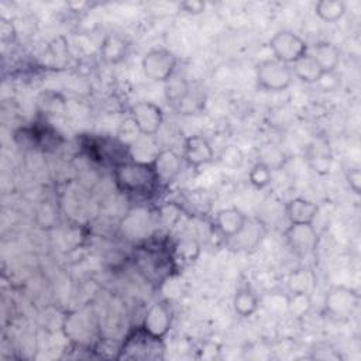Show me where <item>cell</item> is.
<instances>
[{"label":"cell","mask_w":361,"mask_h":361,"mask_svg":"<svg viewBox=\"0 0 361 361\" xmlns=\"http://www.w3.org/2000/svg\"><path fill=\"white\" fill-rule=\"evenodd\" d=\"M130 118L141 135L152 137L164 123L162 109L152 102H138L130 107Z\"/></svg>","instance_id":"obj_8"},{"label":"cell","mask_w":361,"mask_h":361,"mask_svg":"<svg viewBox=\"0 0 361 361\" xmlns=\"http://www.w3.org/2000/svg\"><path fill=\"white\" fill-rule=\"evenodd\" d=\"M258 306L259 299L250 286H241L237 289L233 299V307L238 316L250 317L257 312Z\"/></svg>","instance_id":"obj_19"},{"label":"cell","mask_w":361,"mask_h":361,"mask_svg":"<svg viewBox=\"0 0 361 361\" xmlns=\"http://www.w3.org/2000/svg\"><path fill=\"white\" fill-rule=\"evenodd\" d=\"M128 52V44L127 41L117 35V34H109L104 37L102 45H100V55L107 63H118L121 62Z\"/></svg>","instance_id":"obj_17"},{"label":"cell","mask_w":361,"mask_h":361,"mask_svg":"<svg viewBox=\"0 0 361 361\" xmlns=\"http://www.w3.org/2000/svg\"><path fill=\"white\" fill-rule=\"evenodd\" d=\"M314 13L326 23H336L347 13V3L344 0H319L314 4Z\"/></svg>","instance_id":"obj_20"},{"label":"cell","mask_w":361,"mask_h":361,"mask_svg":"<svg viewBox=\"0 0 361 361\" xmlns=\"http://www.w3.org/2000/svg\"><path fill=\"white\" fill-rule=\"evenodd\" d=\"M314 283V275L309 269H296L289 275L288 286L290 292L309 293Z\"/></svg>","instance_id":"obj_22"},{"label":"cell","mask_w":361,"mask_h":361,"mask_svg":"<svg viewBox=\"0 0 361 361\" xmlns=\"http://www.w3.org/2000/svg\"><path fill=\"white\" fill-rule=\"evenodd\" d=\"M283 237L290 251L299 257L312 254L319 244V234L313 224H290Z\"/></svg>","instance_id":"obj_9"},{"label":"cell","mask_w":361,"mask_h":361,"mask_svg":"<svg viewBox=\"0 0 361 361\" xmlns=\"http://www.w3.org/2000/svg\"><path fill=\"white\" fill-rule=\"evenodd\" d=\"M269 49L272 51L276 61H281L286 65H292L305 55H307L309 48L302 37L298 34L282 30L275 32L269 39Z\"/></svg>","instance_id":"obj_6"},{"label":"cell","mask_w":361,"mask_h":361,"mask_svg":"<svg viewBox=\"0 0 361 361\" xmlns=\"http://www.w3.org/2000/svg\"><path fill=\"white\" fill-rule=\"evenodd\" d=\"M248 180L254 188L264 189L272 180V171L267 165L261 162H255L248 172Z\"/></svg>","instance_id":"obj_24"},{"label":"cell","mask_w":361,"mask_h":361,"mask_svg":"<svg viewBox=\"0 0 361 361\" xmlns=\"http://www.w3.org/2000/svg\"><path fill=\"white\" fill-rule=\"evenodd\" d=\"M179 8L186 14L197 16L206 10V3L202 0H186L179 3Z\"/></svg>","instance_id":"obj_27"},{"label":"cell","mask_w":361,"mask_h":361,"mask_svg":"<svg viewBox=\"0 0 361 361\" xmlns=\"http://www.w3.org/2000/svg\"><path fill=\"white\" fill-rule=\"evenodd\" d=\"M360 305V295L345 285H333L324 298L326 312L336 319H347Z\"/></svg>","instance_id":"obj_7"},{"label":"cell","mask_w":361,"mask_h":361,"mask_svg":"<svg viewBox=\"0 0 361 361\" xmlns=\"http://www.w3.org/2000/svg\"><path fill=\"white\" fill-rule=\"evenodd\" d=\"M164 350L162 338L149 334L140 326L127 334L120 345L117 360H161L164 358Z\"/></svg>","instance_id":"obj_2"},{"label":"cell","mask_w":361,"mask_h":361,"mask_svg":"<svg viewBox=\"0 0 361 361\" xmlns=\"http://www.w3.org/2000/svg\"><path fill=\"white\" fill-rule=\"evenodd\" d=\"M165 96L168 103L182 114H196L204 107V92L195 83L185 79H173L166 82Z\"/></svg>","instance_id":"obj_3"},{"label":"cell","mask_w":361,"mask_h":361,"mask_svg":"<svg viewBox=\"0 0 361 361\" xmlns=\"http://www.w3.org/2000/svg\"><path fill=\"white\" fill-rule=\"evenodd\" d=\"M214 151L212 144L202 135H189L183 141V159L195 169L213 161Z\"/></svg>","instance_id":"obj_11"},{"label":"cell","mask_w":361,"mask_h":361,"mask_svg":"<svg viewBox=\"0 0 361 361\" xmlns=\"http://www.w3.org/2000/svg\"><path fill=\"white\" fill-rule=\"evenodd\" d=\"M286 217L290 224H313L319 206L305 197H295L286 203Z\"/></svg>","instance_id":"obj_15"},{"label":"cell","mask_w":361,"mask_h":361,"mask_svg":"<svg viewBox=\"0 0 361 361\" xmlns=\"http://www.w3.org/2000/svg\"><path fill=\"white\" fill-rule=\"evenodd\" d=\"M310 295L305 292H290L288 300H286V307L290 314L300 317L306 314L310 309Z\"/></svg>","instance_id":"obj_23"},{"label":"cell","mask_w":361,"mask_h":361,"mask_svg":"<svg viewBox=\"0 0 361 361\" xmlns=\"http://www.w3.org/2000/svg\"><path fill=\"white\" fill-rule=\"evenodd\" d=\"M116 186L128 195H148L159 185L151 162L121 161L113 168Z\"/></svg>","instance_id":"obj_1"},{"label":"cell","mask_w":361,"mask_h":361,"mask_svg":"<svg viewBox=\"0 0 361 361\" xmlns=\"http://www.w3.org/2000/svg\"><path fill=\"white\" fill-rule=\"evenodd\" d=\"M293 78L300 79L305 83H319L320 79L324 76L319 65L314 62V59L307 54L290 66Z\"/></svg>","instance_id":"obj_18"},{"label":"cell","mask_w":361,"mask_h":361,"mask_svg":"<svg viewBox=\"0 0 361 361\" xmlns=\"http://www.w3.org/2000/svg\"><path fill=\"white\" fill-rule=\"evenodd\" d=\"M176 56L172 51L166 48L149 49L141 61V68L144 75L152 82L166 83L176 71Z\"/></svg>","instance_id":"obj_5"},{"label":"cell","mask_w":361,"mask_h":361,"mask_svg":"<svg viewBox=\"0 0 361 361\" xmlns=\"http://www.w3.org/2000/svg\"><path fill=\"white\" fill-rule=\"evenodd\" d=\"M247 226V216L237 207H227L217 212L214 217L216 230L226 238L237 237Z\"/></svg>","instance_id":"obj_13"},{"label":"cell","mask_w":361,"mask_h":361,"mask_svg":"<svg viewBox=\"0 0 361 361\" xmlns=\"http://www.w3.org/2000/svg\"><path fill=\"white\" fill-rule=\"evenodd\" d=\"M255 79L257 86L265 92H283L290 86L293 73L290 65H286L274 58L261 61L257 65Z\"/></svg>","instance_id":"obj_4"},{"label":"cell","mask_w":361,"mask_h":361,"mask_svg":"<svg viewBox=\"0 0 361 361\" xmlns=\"http://www.w3.org/2000/svg\"><path fill=\"white\" fill-rule=\"evenodd\" d=\"M39 106L44 113L51 116H62L65 113V102L56 93H45L39 99Z\"/></svg>","instance_id":"obj_25"},{"label":"cell","mask_w":361,"mask_h":361,"mask_svg":"<svg viewBox=\"0 0 361 361\" xmlns=\"http://www.w3.org/2000/svg\"><path fill=\"white\" fill-rule=\"evenodd\" d=\"M345 180H347L350 189L355 195H360V192H361V173H360V168L358 166H351V168L347 169Z\"/></svg>","instance_id":"obj_26"},{"label":"cell","mask_w":361,"mask_h":361,"mask_svg":"<svg viewBox=\"0 0 361 361\" xmlns=\"http://www.w3.org/2000/svg\"><path fill=\"white\" fill-rule=\"evenodd\" d=\"M307 54L314 59V62L319 65L324 75L334 73L341 58L340 49L334 44L327 41L317 42Z\"/></svg>","instance_id":"obj_16"},{"label":"cell","mask_w":361,"mask_h":361,"mask_svg":"<svg viewBox=\"0 0 361 361\" xmlns=\"http://www.w3.org/2000/svg\"><path fill=\"white\" fill-rule=\"evenodd\" d=\"M305 159L313 172L327 175L333 165V152L329 142L323 138L313 140L306 148Z\"/></svg>","instance_id":"obj_12"},{"label":"cell","mask_w":361,"mask_h":361,"mask_svg":"<svg viewBox=\"0 0 361 361\" xmlns=\"http://www.w3.org/2000/svg\"><path fill=\"white\" fill-rule=\"evenodd\" d=\"M151 164L159 183L172 182L180 172V157L172 149L158 151Z\"/></svg>","instance_id":"obj_14"},{"label":"cell","mask_w":361,"mask_h":361,"mask_svg":"<svg viewBox=\"0 0 361 361\" xmlns=\"http://www.w3.org/2000/svg\"><path fill=\"white\" fill-rule=\"evenodd\" d=\"M172 322H173L172 307L166 302H157L147 310L141 326L149 334L158 338H164L171 330Z\"/></svg>","instance_id":"obj_10"},{"label":"cell","mask_w":361,"mask_h":361,"mask_svg":"<svg viewBox=\"0 0 361 361\" xmlns=\"http://www.w3.org/2000/svg\"><path fill=\"white\" fill-rule=\"evenodd\" d=\"M286 161V157L283 151L274 142H265L258 148V161L264 165H267L271 171L279 169L283 166Z\"/></svg>","instance_id":"obj_21"}]
</instances>
